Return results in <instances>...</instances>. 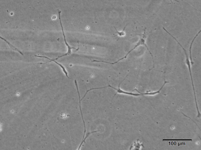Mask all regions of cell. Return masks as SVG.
Segmentation results:
<instances>
[{"label":"cell","instance_id":"cell-11","mask_svg":"<svg viewBox=\"0 0 201 150\" xmlns=\"http://www.w3.org/2000/svg\"><path fill=\"white\" fill-rule=\"evenodd\" d=\"M127 25H126V26H125V27L124 28V29H123V31H122V32H118V31H117V30L116 29V28H115V27H114V28H115V30H116V32H117V33L118 34V35L119 36H123L125 35V33L124 31H125V29L126 26H127Z\"/></svg>","mask_w":201,"mask_h":150},{"label":"cell","instance_id":"cell-7","mask_svg":"<svg viewBox=\"0 0 201 150\" xmlns=\"http://www.w3.org/2000/svg\"><path fill=\"white\" fill-rule=\"evenodd\" d=\"M0 38L2 39V40H3V41L6 42L7 44L9 45V47H10V48H12V49L13 50V51H17V52H18L19 53L21 54V55H23V54L22 52L21 51H20V50L17 49L16 47L14 46L13 45H12L11 44V43L7 41V40H6V39L3 38L1 37V36H0Z\"/></svg>","mask_w":201,"mask_h":150},{"label":"cell","instance_id":"cell-6","mask_svg":"<svg viewBox=\"0 0 201 150\" xmlns=\"http://www.w3.org/2000/svg\"><path fill=\"white\" fill-rule=\"evenodd\" d=\"M75 83L76 86V88H77V92H78L79 97L80 110V112H81V117H82L83 121V122L84 125V129H85V130H84V133L83 137V139L84 138H85V133H86V127H85V121H84V120L83 117L82 110H81V100L80 99V96L79 91L78 85H77V82L76 80H75Z\"/></svg>","mask_w":201,"mask_h":150},{"label":"cell","instance_id":"cell-2","mask_svg":"<svg viewBox=\"0 0 201 150\" xmlns=\"http://www.w3.org/2000/svg\"><path fill=\"white\" fill-rule=\"evenodd\" d=\"M61 13V11L58 10V14H59V19L60 22L61 26V27H62V33H63L64 38V40H65V44H66V46L68 47V52L67 53L65 54V55H62V56L58 57V58H57L54 59V60H57V59H58L59 58L62 57L67 56V55H70V54L72 53V49H75L76 50V51H77V50L79 49V47H78V48H77V49H76V48H74V47H70V46H69V45L68 44L67 42H66V37H65L64 32V31H63V27H62V21H61V16H60Z\"/></svg>","mask_w":201,"mask_h":150},{"label":"cell","instance_id":"cell-9","mask_svg":"<svg viewBox=\"0 0 201 150\" xmlns=\"http://www.w3.org/2000/svg\"><path fill=\"white\" fill-rule=\"evenodd\" d=\"M99 131H94V132H88V133L86 134V137L85 138H84V139H83L82 140V142H81V144H80V145L79 147V148H78V150H79L80 149V148H81V146L83 144V143L84 142H85V140H86V139L92 133H94V132H99Z\"/></svg>","mask_w":201,"mask_h":150},{"label":"cell","instance_id":"cell-3","mask_svg":"<svg viewBox=\"0 0 201 150\" xmlns=\"http://www.w3.org/2000/svg\"><path fill=\"white\" fill-rule=\"evenodd\" d=\"M186 62L187 66H188L189 70V71L190 76H191V82H192L194 96H195V98L196 105L197 110V112H198L197 117H198V118H199V117H200L201 116V114L200 112H199V108H198L197 102L196 95V92L195 91V87H194L193 80V78L192 75V72H191V63H190V62L189 61H187Z\"/></svg>","mask_w":201,"mask_h":150},{"label":"cell","instance_id":"cell-1","mask_svg":"<svg viewBox=\"0 0 201 150\" xmlns=\"http://www.w3.org/2000/svg\"><path fill=\"white\" fill-rule=\"evenodd\" d=\"M145 30H146V28H145V29L144 32V33L142 34V37L140 39L139 41H138V42L137 43V44H136V45L134 47V48H133L131 50H130V51H129V52H128V53L127 54V55H126L125 56L123 57V58H122L121 59H119V60L118 61L115 62V63H110V62H104V61H101V62H104V63H108V64H110L111 65L115 64V63H118V62H119V61H120L123 60V59L126 58H127V56L130 53V52H132V51H133V50H134V49H135L137 47L139 46V45H143L144 46H145V47H146V48H147L148 51H149V53H150L151 56H152V59H153V68H152L151 69H150V71L151 70L153 69V68H154V58H153V55H152L151 52H150V50H149V48H148L147 45H146V43H145V41H145V40H146V33H145Z\"/></svg>","mask_w":201,"mask_h":150},{"label":"cell","instance_id":"cell-12","mask_svg":"<svg viewBox=\"0 0 201 150\" xmlns=\"http://www.w3.org/2000/svg\"><path fill=\"white\" fill-rule=\"evenodd\" d=\"M182 114H183V115H184L185 116V117H188V118H190V119H191V120H192V121L193 122H194V123H195V124H196V125H197V126L198 127V128H199V129H200V128H199V127H198V126L197 124L196 123V122H195L194 121H193V120L192 119H191V118H190L189 117H188V116H187V115H185V114H184V113H183L182 112Z\"/></svg>","mask_w":201,"mask_h":150},{"label":"cell","instance_id":"cell-5","mask_svg":"<svg viewBox=\"0 0 201 150\" xmlns=\"http://www.w3.org/2000/svg\"><path fill=\"white\" fill-rule=\"evenodd\" d=\"M35 56L36 57H39V58H47L48 59H49L50 60L49 62H47V63H37V64H46V63H49V62H55V63H56V64L58 65L62 69V71H63L64 73L65 74V75H66V76L68 78H69V76H68V72H67V71H66V69L65 68V67H64L63 66H62V64H60V63H58V62H56L55 61V60H54V59H51L47 57L46 56H37V55H35Z\"/></svg>","mask_w":201,"mask_h":150},{"label":"cell","instance_id":"cell-10","mask_svg":"<svg viewBox=\"0 0 201 150\" xmlns=\"http://www.w3.org/2000/svg\"><path fill=\"white\" fill-rule=\"evenodd\" d=\"M163 141H192V139H163Z\"/></svg>","mask_w":201,"mask_h":150},{"label":"cell","instance_id":"cell-8","mask_svg":"<svg viewBox=\"0 0 201 150\" xmlns=\"http://www.w3.org/2000/svg\"><path fill=\"white\" fill-rule=\"evenodd\" d=\"M200 32H201V30L199 31V32H198L197 34V35H196L195 36V37L193 39L192 42H191V45H190V48H189L190 58V60H191V63H192V65L194 64L193 62L192 61V54H191L192 53V52H191V49H192V45L194 41H195L196 38L197 37V36L198 35H199V34L200 33Z\"/></svg>","mask_w":201,"mask_h":150},{"label":"cell","instance_id":"cell-4","mask_svg":"<svg viewBox=\"0 0 201 150\" xmlns=\"http://www.w3.org/2000/svg\"><path fill=\"white\" fill-rule=\"evenodd\" d=\"M167 83H169V82H166V81L165 80V79H164V85H163V86H161V88L159 89V90L156 92H151L149 93H143L139 92L138 90H137L136 88L134 89V90H133L132 91H136L138 92V93H139V94H142L143 95H155L157 94H161L164 95H166L167 94H162V93L160 92V91H161V90H162V89L163 88V87H164V86Z\"/></svg>","mask_w":201,"mask_h":150}]
</instances>
